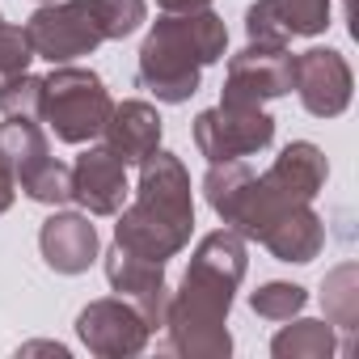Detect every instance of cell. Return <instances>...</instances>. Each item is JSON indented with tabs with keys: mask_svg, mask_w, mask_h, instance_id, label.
Masks as SVG:
<instances>
[{
	"mask_svg": "<svg viewBox=\"0 0 359 359\" xmlns=\"http://www.w3.org/2000/svg\"><path fill=\"white\" fill-rule=\"evenodd\" d=\"M245 279V241L233 229H216L191 254V266L165 300L161 325H169V351L177 355H229L233 338L224 317L233 309V292Z\"/></svg>",
	"mask_w": 359,
	"mask_h": 359,
	"instance_id": "6da1fadb",
	"label": "cell"
},
{
	"mask_svg": "<svg viewBox=\"0 0 359 359\" xmlns=\"http://www.w3.org/2000/svg\"><path fill=\"white\" fill-rule=\"evenodd\" d=\"M195 229V199H191V173L182 169L173 152H152L140 161V187L135 203L114 224V245L127 254L165 262L182 254Z\"/></svg>",
	"mask_w": 359,
	"mask_h": 359,
	"instance_id": "7a4b0ae2",
	"label": "cell"
},
{
	"mask_svg": "<svg viewBox=\"0 0 359 359\" xmlns=\"http://www.w3.org/2000/svg\"><path fill=\"white\" fill-rule=\"evenodd\" d=\"M229 47V30L212 9L195 13H165L144 47H140V89H148L156 102H187L199 89V76L208 64H216Z\"/></svg>",
	"mask_w": 359,
	"mask_h": 359,
	"instance_id": "3957f363",
	"label": "cell"
},
{
	"mask_svg": "<svg viewBox=\"0 0 359 359\" xmlns=\"http://www.w3.org/2000/svg\"><path fill=\"white\" fill-rule=\"evenodd\" d=\"M144 13V0H47L22 30L34 55L47 64H72L93 55L102 43L135 34Z\"/></svg>",
	"mask_w": 359,
	"mask_h": 359,
	"instance_id": "277c9868",
	"label": "cell"
},
{
	"mask_svg": "<svg viewBox=\"0 0 359 359\" xmlns=\"http://www.w3.org/2000/svg\"><path fill=\"white\" fill-rule=\"evenodd\" d=\"M110 110H114V102H110V93H106L97 72L72 68V64H55V72L43 76L39 118L55 131V140H64V144L97 140L106 118H110Z\"/></svg>",
	"mask_w": 359,
	"mask_h": 359,
	"instance_id": "5b68a950",
	"label": "cell"
},
{
	"mask_svg": "<svg viewBox=\"0 0 359 359\" xmlns=\"http://www.w3.org/2000/svg\"><path fill=\"white\" fill-rule=\"evenodd\" d=\"M0 144H5V152H9L13 182L34 203L60 208V203L72 199V169L51 156L39 118H9L5 127H0Z\"/></svg>",
	"mask_w": 359,
	"mask_h": 359,
	"instance_id": "8992f818",
	"label": "cell"
},
{
	"mask_svg": "<svg viewBox=\"0 0 359 359\" xmlns=\"http://www.w3.org/2000/svg\"><path fill=\"white\" fill-rule=\"evenodd\" d=\"M271 140H275V118L250 102H220L195 118V144L212 165L254 156L271 148Z\"/></svg>",
	"mask_w": 359,
	"mask_h": 359,
	"instance_id": "52a82bcc",
	"label": "cell"
},
{
	"mask_svg": "<svg viewBox=\"0 0 359 359\" xmlns=\"http://www.w3.org/2000/svg\"><path fill=\"white\" fill-rule=\"evenodd\" d=\"M351 64L334 47H309L292 55V89L300 93L304 110L317 118H338L351 106Z\"/></svg>",
	"mask_w": 359,
	"mask_h": 359,
	"instance_id": "ba28073f",
	"label": "cell"
},
{
	"mask_svg": "<svg viewBox=\"0 0 359 359\" xmlns=\"http://www.w3.org/2000/svg\"><path fill=\"white\" fill-rule=\"evenodd\" d=\"M292 89V55L279 43H250L241 55L229 60V81L220 102H250L262 106Z\"/></svg>",
	"mask_w": 359,
	"mask_h": 359,
	"instance_id": "9c48e42d",
	"label": "cell"
},
{
	"mask_svg": "<svg viewBox=\"0 0 359 359\" xmlns=\"http://www.w3.org/2000/svg\"><path fill=\"white\" fill-rule=\"evenodd\" d=\"M76 334L93 355H140L152 325L131 300L114 296V300H93L76 317Z\"/></svg>",
	"mask_w": 359,
	"mask_h": 359,
	"instance_id": "30bf717a",
	"label": "cell"
},
{
	"mask_svg": "<svg viewBox=\"0 0 359 359\" xmlns=\"http://www.w3.org/2000/svg\"><path fill=\"white\" fill-rule=\"evenodd\" d=\"M330 26V0H258L245 13L250 43H279L313 39Z\"/></svg>",
	"mask_w": 359,
	"mask_h": 359,
	"instance_id": "8fae6325",
	"label": "cell"
},
{
	"mask_svg": "<svg viewBox=\"0 0 359 359\" xmlns=\"http://www.w3.org/2000/svg\"><path fill=\"white\" fill-rule=\"evenodd\" d=\"M72 199L89 216H118L127 199V165L102 144L76 156L72 165Z\"/></svg>",
	"mask_w": 359,
	"mask_h": 359,
	"instance_id": "7c38bea8",
	"label": "cell"
},
{
	"mask_svg": "<svg viewBox=\"0 0 359 359\" xmlns=\"http://www.w3.org/2000/svg\"><path fill=\"white\" fill-rule=\"evenodd\" d=\"M106 279L123 300H131L144 313V321L152 330L161 325L165 300H169L165 296V262H152V258H140V254H127L123 245H114L106 258Z\"/></svg>",
	"mask_w": 359,
	"mask_h": 359,
	"instance_id": "4fadbf2b",
	"label": "cell"
},
{
	"mask_svg": "<svg viewBox=\"0 0 359 359\" xmlns=\"http://www.w3.org/2000/svg\"><path fill=\"white\" fill-rule=\"evenodd\" d=\"M39 245H43V258H47L51 271H60V275H81V271H89V262L97 258V229L89 224V216L55 212V216L43 224Z\"/></svg>",
	"mask_w": 359,
	"mask_h": 359,
	"instance_id": "5bb4252c",
	"label": "cell"
},
{
	"mask_svg": "<svg viewBox=\"0 0 359 359\" xmlns=\"http://www.w3.org/2000/svg\"><path fill=\"white\" fill-rule=\"evenodd\" d=\"M106 148L123 161V165H140L161 148V114L148 102H123L110 110L106 127H102Z\"/></svg>",
	"mask_w": 359,
	"mask_h": 359,
	"instance_id": "9a60e30c",
	"label": "cell"
},
{
	"mask_svg": "<svg viewBox=\"0 0 359 359\" xmlns=\"http://www.w3.org/2000/svg\"><path fill=\"white\" fill-rule=\"evenodd\" d=\"M325 173H330V165H325L321 148L309 144V140H296V144H287V148L275 156V165H271L262 177H266L271 187H279L287 199H296V203H313L317 191L325 187Z\"/></svg>",
	"mask_w": 359,
	"mask_h": 359,
	"instance_id": "2e32d148",
	"label": "cell"
},
{
	"mask_svg": "<svg viewBox=\"0 0 359 359\" xmlns=\"http://www.w3.org/2000/svg\"><path fill=\"white\" fill-rule=\"evenodd\" d=\"M258 241H262L279 262H313V258L321 254L325 229H321V216H317L309 203H296V208H287Z\"/></svg>",
	"mask_w": 359,
	"mask_h": 359,
	"instance_id": "e0dca14e",
	"label": "cell"
},
{
	"mask_svg": "<svg viewBox=\"0 0 359 359\" xmlns=\"http://www.w3.org/2000/svg\"><path fill=\"white\" fill-rule=\"evenodd\" d=\"M271 351L279 359H313V355H334V330L325 321H296L275 334Z\"/></svg>",
	"mask_w": 359,
	"mask_h": 359,
	"instance_id": "ac0fdd59",
	"label": "cell"
},
{
	"mask_svg": "<svg viewBox=\"0 0 359 359\" xmlns=\"http://www.w3.org/2000/svg\"><path fill=\"white\" fill-rule=\"evenodd\" d=\"M321 304H325V317L330 325H342L351 330L359 321V271L351 262H342L330 279H325V292H321Z\"/></svg>",
	"mask_w": 359,
	"mask_h": 359,
	"instance_id": "d6986e66",
	"label": "cell"
},
{
	"mask_svg": "<svg viewBox=\"0 0 359 359\" xmlns=\"http://www.w3.org/2000/svg\"><path fill=\"white\" fill-rule=\"evenodd\" d=\"M43 106V76L18 72L13 81L0 85V114L5 118H39Z\"/></svg>",
	"mask_w": 359,
	"mask_h": 359,
	"instance_id": "ffe728a7",
	"label": "cell"
},
{
	"mask_svg": "<svg viewBox=\"0 0 359 359\" xmlns=\"http://www.w3.org/2000/svg\"><path fill=\"white\" fill-rule=\"evenodd\" d=\"M304 287H296V283H266V287H258L254 296H250V304H254V313L258 317H266V321H292L300 309H304Z\"/></svg>",
	"mask_w": 359,
	"mask_h": 359,
	"instance_id": "44dd1931",
	"label": "cell"
},
{
	"mask_svg": "<svg viewBox=\"0 0 359 359\" xmlns=\"http://www.w3.org/2000/svg\"><path fill=\"white\" fill-rule=\"evenodd\" d=\"M30 60H34V51H30V43H26V30L0 22V85L13 81L18 72H26Z\"/></svg>",
	"mask_w": 359,
	"mask_h": 359,
	"instance_id": "7402d4cb",
	"label": "cell"
},
{
	"mask_svg": "<svg viewBox=\"0 0 359 359\" xmlns=\"http://www.w3.org/2000/svg\"><path fill=\"white\" fill-rule=\"evenodd\" d=\"M13 191H18V182H13V165H9L5 144H0V216L13 208Z\"/></svg>",
	"mask_w": 359,
	"mask_h": 359,
	"instance_id": "603a6c76",
	"label": "cell"
},
{
	"mask_svg": "<svg viewBox=\"0 0 359 359\" xmlns=\"http://www.w3.org/2000/svg\"><path fill=\"white\" fill-rule=\"evenodd\" d=\"M165 13H195V9H208L212 0H156Z\"/></svg>",
	"mask_w": 359,
	"mask_h": 359,
	"instance_id": "cb8c5ba5",
	"label": "cell"
},
{
	"mask_svg": "<svg viewBox=\"0 0 359 359\" xmlns=\"http://www.w3.org/2000/svg\"><path fill=\"white\" fill-rule=\"evenodd\" d=\"M43 5H47V0H43Z\"/></svg>",
	"mask_w": 359,
	"mask_h": 359,
	"instance_id": "d4e9b609",
	"label": "cell"
}]
</instances>
